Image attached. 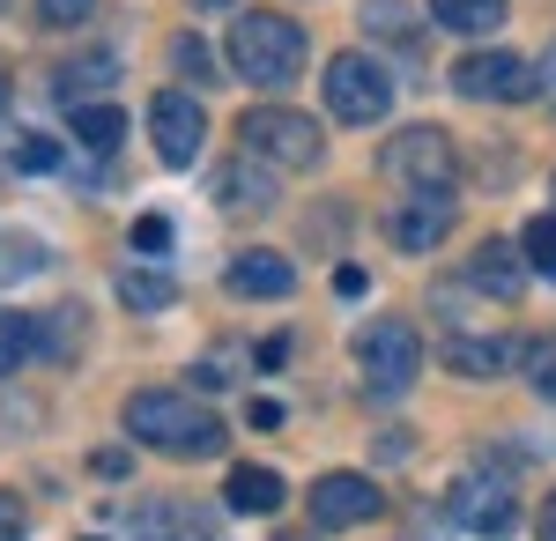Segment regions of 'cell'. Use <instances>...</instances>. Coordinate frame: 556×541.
Masks as SVG:
<instances>
[{
	"label": "cell",
	"mask_w": 556,
	"mask_h": 541,
	"mask_svg": "<svg viewBox=\"0 0 556 541\" xmlns=\"http://www.w3.org/2000/svg\"><path fill=\"white\" fill-rule=\"evenodd\" d=\"M127 438L156 445V453H178V460H215L223 453V416L193 393H172V386H149L127 401Z\"/></svg>",
	"instance_id": "6da1fadb"
},
{
	"label": "cell",
	"mask_w": 556,
	"mask_h": 541,
	"mask_svg": "<svg viewBox=\"0 0 556 541\" xmlns=\"http://www.w3.org/2000/svg\"><path fill=\"white\" fill-rule=\"evenodd\" d=\"M304 30L290 15H267V8H245L238 23H230V67L245 75L253 89H290L304 75Z\"/></svg>",
	"instance_id": "7a4b0ae2"
},
{
	"label": "cell",
	"mask_w": 556,
	"mask_h": 541,
	"mask_svg": "<svg viewBox=\"0 0 556 541\" xmlns=\"http://www.w3.org/2000/svg\"><path fill=\"white\" fill-rule=\"evenodd\" d=\"M238 149L260 156V164H275V171H312L327 156V126L290 112V104H253L238 119Z\"/></svg>",
	"instance_id": "3957f363"
},
{
	"label": "cell",
	"mask_w": 556,
	"mask_h": 541,
	"mask_svg": "<svg viewBox=\"0 0 556 541\" xmlns=\"http://www.w3.org/2000/svg\"><path fill=\"white\" fill-rule=\"evenodd\" d=\"M327 112L342 126H379L393 112V75L371 52H334L327 60Z\"/></svg>",
	"instance_id": "277c9868"
},
{
	"label": "cell",
	"mask_w": 556,
	"mask_h": 541,
	"mask_svg": "<svg viewBox=\"0 0 556 541\" xmlns=\"http://www.w3.org/2000/svg\"><path fill=\"white\" fill-rule=\"evenodd\" d=\"M453 89L475 97V104H527V97H542L534 67H527L519 52H505V45H475V52H460Z\"/></svg>",
	"instance_id": "5b68a950"
},
{
	"label": "cell",
	"mask_w": 556,
	"mask_h": 541,
	"mask_svg": "<svg viewBox=\"0 0 556 541\" xmlns=\"http://www.w3.org/2000/svg\"><path fill=\"white\" fill-rule=\"evenodd\" d=\"M356 364H364V386L371 393H408L424 378V341H416V327H401V319H379V327L356 334Z\"/></svg>",
	"instance_id": "8992f818"
},
{
	"label": "cell",
	"mask_w": 556,
	"mask_h": 541,
	"mask_svg": "<svg viewBox=\"0 0 556 541\" xmlns=\"http://www.w3.org/2000/svg\"><path fill=\"white\" fill-rule=\"evenodd\" d=\"M386 178H401L408 193H416V186H453V134H445V126H408V134H393Z\"/></svg>",
	"instance_id": "52a82bcc"
},
{
	"label": "cell",
	"mask_w": 556,
	"mask_h": 541,
	"mask_svg": "<svg viewBox=\"0 0 556 541\" xmlns=\"http://www.w3.org/2000/svg\"><path fill=\"white\" fill-rule=\"evenodd\" d=\"M149 134H156V156L172 171H186L201 156V141H208V112H201V97H186V89H164L156 104H149Z\"/></svg>",
	"instance_id": "ba28073f"
},
{
	"label": "cell",
	"mask_w": 556,
	"mask_h": 541,
	"mask_svg": "<svg viewBox=\"0 0 556 541\" xmlns=\"http://www.w3.org/2000/svg\"><path fill=\"white\" fill-rule=\"evenodd\" d=\"M453 519L468 527V534H513L519 527V498H513V482L505 475H460L453 482Z\"/></svg>",
	"instance_id": "9c48e42d"
},
{
	"label": "cell",
	"mask_w": 556,
	"mask_h": 541,
	"mask_svg": "<svg viewBox=\"0 0 556 541\" xmlns=\"http://www.w3.org/2000/svg\"><path fill=\"white\" fill-rule=\"evenodd\" d=\"M453 186H416L401 209L386 215V230H393V246L401 252H438L445 246V230H453Z\"/></svg>",
	"instance_id": "30bf717a"
},
{
	"label": "cell",
	"mask_w": 556,
	"mask_h": 541,
	"mask_svg": "<svg viewBox=\"0 0 556 541\" xmlns=\"http://www.w3.org/2000/svg\"><path fill=\"white\" fill-rule=\"evenodd\" d=\"M312 527H327V534H342V527H364L371 512H379V490L364 482V475H319L312 482Z\"/></svg>",
	"instance_id": "8fae6325"
},
{
	"label": "cell",
	"mask_w": 556,
	"mask_h": 541,
	"mask_svg": "<svg viewBox=\"0 0 556 541\" xmlns=\"http://www.w3.org/2000/svg\"><path fill=\"white\" fill-rule=\"evenodd\" d=\"M215 201L230 215H267L282 201V178H275V164H260V156H238V164L215 178Z\"/></svg>",
	"instance_id": "7c38bea8"
},
{
	"label": "cell",
	"mask_w": 556,
	"mask_h": 541,
	"mask_svg": "<svg viewBox=\"0 0 556 541\" xmlns=\"http://www.w3.org/2000/svg\"><path fill=\"white\" fill-rule=\"evenodd\" d=\"M468 290L497 297V304H519V297H527V267H519V252L505 246V238L475 246V260H468Z\"/></svg>",
	"instance_id": "4fadbf2b"
},
{
	"label": "cell",
	"mask_w": 556,
	"mask_h": 541,
	"mask_svg": "<svg viewBox=\"0 0 556 541\" xmlns=\"http://www.w3.org/2000/svg\"><path fill=\"white\" fill-rule=\"evenodd\" d=\"M298 290V267H290V260H282V252H238V260H230V297H267V304H275V297H290Z\"/></svg>",
	"instance_id": "5bb4252c"
},
{
	"label": "cell",
	"mask_w": 556,
	"mask_h": 541,
	"mask_svg": "<svg viewBox=\"0 0 556 541\" xmlns=\"http://www.w3.org/2000/svg\"><path fill=\"white\" fill-rule=\"evenodd\" d=\"M513 356H519V349L505 341V334H460V341L445 349V364H453L460 378H497Z\"/></svg>",
	"instance_id": "9a60e30c"
},
{
	"label": "cell",
	"mask_w": 556,
	"mask_h": 541,
	"mask_svg": "<svg viewBox=\"0 0 556 541\" xmlns=\"http://www.w3.org/2000/svg\"><path fill=\"white\" fill-rule=\"evenodd\" d=\"M430 23L453 38H490L505 30V0H430Z\"/></svg>",
	"instance_id": "2e32d148"
},
{
	"label": "cell",
	"mask_w": 556,
	"mask_h": 541,
	"mask_svg": "<svg viewBox=\"0 0 556 541\" xmlns=\"http://www.w3.org/2000/svg\"><path fill=\"white\" fill-rule=\"evenodd\" d=\"M119 304H127V312H172L178 275L172 267H119Z\"/></svg>",
	"instance_id": "e0dca14e"
},
{
	"label": "cell",
	"mask_w": 556,
	"mask_h": 541,
	"mask_svg": "<svg viewBox=\"0 0 556 541\" xmlns=\"http://www.w3.org/2000/svg\"><path fill=\"white\" fill-rule=\"evenodd\" d=\"M223 498H230V512H253V519H267V512L282 504V475H267V467H230Z\"/></svg>",
	"instance_id": "ac0fdd59"
},
{
	"label": "cell",
	"mask_w": 556,
	"mask_h": 541,
	"mask_svg": "<svg viewBox=\"0 0 556 541\" xmlns=\"http://www.w3.org/2000/svg\"><path fill=\"white\" fill-rule=\"evenodd\" d=\"M67 126H75V141H89V149H119L127 141V112H112V104H75Z\"/></svg>",
	"instance_id": "d6986e66"
},
{
	"label": "cell",
	"mask_w": 556,
	"mask_h": 541,
	"mask_svg": "<svg viewBox=\"0 0 556 541\" xmlns=\"http://www.w3.org/2000/svg\"><path fill=\"white\" fill-rule=\"evenodd\" d=\"M104 83H119V60H112V52H83V60L60 67V97H67V89L83 97V89H104Z\"/></svg>",
	"instance_id": "ffe728a7"
},
{
	"label": "cell",
	"mask_w": 556,
	"mask_h": 541,
	"mask_svg": "<svg viewBox=\"0 0 556 541\" xmlns=\"http://www.w3.org/2000/svg\"><path fill=\"white\" fill-rule=\"evenodd\" d=\"M172 67H178V75H186L193 89H208V83H215V52L201 45V30H186V38L172 45Z\"/></svg>",
	"instance_id": "44dd1931"
},
{
	"label": "cell",
	"mask_w": 556,
	"mask_h": 541,
	"mask_svg": "<svg viewBox=\"0 0 556 541\" xmlns=\"http://www.w3.org/2000/svg\"><path fill=\"white\" fill-rule=\"evenodd\" d=\"M519 252L534 260V275H542V282H556V215H534V223H527V238H519Z\"/></svg>",
	"instance_id": "7402d4cb"
},
{
	"label": "cell",
	"mask_w": 556,
	"mask_h": 541,
	"mask_svg": "<svg viewBox=\"0 0 556 541\" xmlns=\"http://www.w3.org/2000/svg\"><path fill=\"white\" fill-rule=\"evenodd\" d=\"M178 527H186V512H178L172 498H156V504L134 512V534H141V541H164V534H178Z\"/></svg>",
	"instance_id": "603a6c76"
},
{
	"label": "cell",
	"mask_w": 556,
	"mask_h": 541,
	"mask_svg": "<svg viewBox=\"0 0 556 541\" xmlns=\"http://www.w3.org/2000/svg\"><path fill=\"white\" fill-rule=\"evenodd\" d=\"M527 386H534L542 401H556V341H534V349H527Z\"/></svg>",
	"instance_id": "cb8c5ba5"
},
{
	"label": "cell",
	"mask_w": 556,
	"mask_h": 541,
	"mask_svg": "<svg viewBox=\"0 0 556 541\" xmlns=\"http://www.w3.org/2000/svg\"><path fill=\"white\" fill-rule=\"evenodd\" d=\"M364 23H371V30H379V38H408V8H401V0H364Z\"/></svg>",
	"instance_id": "d4e9b609"
},
{
	"label": "cell",
	"mask_w": 556,
	"mask_h": 541,
	"mask_svg": "<svg viewBox=\"0 0 556 541\" xmlns=\"http://www.w3.org/2000/svg\"><path fill=\"white\" fill-rule=\"evenodd\" d=\"M8 156H15L23 171H52V164H60V149H52L45 134H15V141H8Z\"/></svg>",
	"instance_id": "484cf974"
},
{
	"label": "cell",
	"mask_w": 556,
	"mask_h": 541,
	"mask_svg": "<svg viewBox=\"0 0 556 541\" xmlns=\"http://www.w3.org/2000/svg\"><path fill=\"white\" fill-rule=\"evenodd\" d=\"M89 8H97V0H38L45 30H75V23H89Z\"/></svg>",
	"instance_id": "4316f807"
},
{
	"label": "cell",
	"mask_w": 556,
	"mask_h": 541,
	"mask_svg": "<svg viewBox=\"0 0 556 541\" xmlns=\"http://www.w3.org/2000/svg\"><path fill=\"white\" fill-rule=\"evenodd\" d=\"M134 246H141V252H164V246H172V223H164V215H141V223H134Z\"/></svg>",
	"instance_id": "83f0119b"
},
{
	"label": "cell",
	"mask_w": 556,
	"mask_h": 541,
	"mask_svg": "<svg viewBox=\"0 0 556 541\" xmlns=\"http://www.w3.org/2000/svg\"><path fill=\"white\" fill-rule=\"evenodd\" d=\"M23 534H30V512L15 498H0V541H23Z\"/></svg>",
	"instance_id": "f1b7e54d"
},
{
	"label": "cell",
	"mask_w": 556,
	"mask_h": 541,
	"mask_svg": "<svg viewBox=\"0 0 556 541\" xmlns=\"http://www.w3.org/2000/svg\"><path fill=\"white\" fill-rule=\"evenodd\" d=\"M534 83H542V97H549V104H556V45H549V52H542V67H534Z\"/></svg>",
	"instance_id": "f546056e"
},
{
	"label": "cell",
	"mask_w": 556,
	"mask_h": 541,
	"mask_svg": "<svg viewBox=\"0 0 556 541\" xmlns=\"http://www.w3.org/2000/svg\"><path fill=\"white\" fill-rule=\"evenodd\" d=\"M542 541H556V490L542 498Z\"/></svg>",
	"instance_id": "4dcf8cb0"
},
{
	"label": "cell",
	"mask_w": 556,
	"mask_h": 541,
	"mask_svg": "<svg viewBox=\"0 0 556 541\" xmlns=\"http://www.w3.org/2000/svg\"><path fill=\"white\" fill-rule=\"evenodd\" d=\"M193 8H238V0H193Z\"/></svg>",
	"instance_id": "1f68e13d"
},
{
	"label": "cell",
	"mask_w": 556,
	"mask_h": 541,
	"mask_svg": "<svg viewBox=\"0 0 556 541\" xmlns=\"http://www.w3.org/2000/svg\"><path fill=\"white\" fill-rule=\"evenodd\" d=\"M282 541H298V534H282Z\"/></svg>",
	"instance_id": "d6a6232c"
},
{
	"label": "cell",
	"mask_w": 556,
	"mask_h": 541,
	"mask_svg": "<svg viewBox=\"0 0 556 541\" xmlns=\"http://www.w3.org/2000/svg\"><path fill=\"white\" fill-rule=\"evenodd\" d=\"M0 8H8V0H0Z\"/></svg>",
	"instance_id": "836d02e7"
}]
</instances>
